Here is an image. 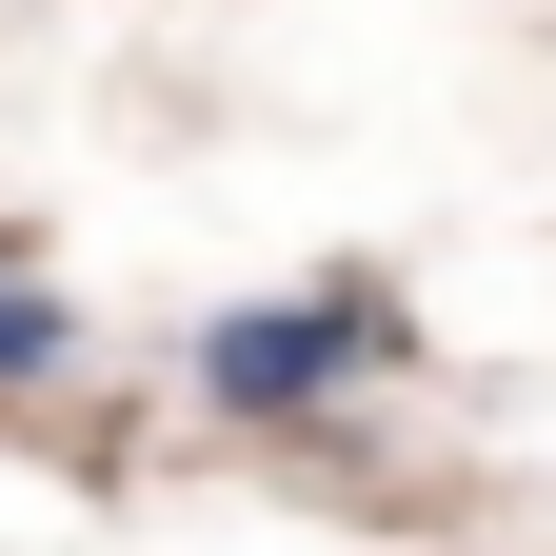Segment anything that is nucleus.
I'll return each mask as SVG.
<instances>
[{"label": "nucleus", "mask_w": 556, "mask_h": 556, "mask_svg": "<svg viewBox=\"0 0 556 556\" xmlns=\"http://www.w3.org/2000/svg\"><path fill=\"white\" fill-rule=\"evenodd\" d=\"M378 338H397V318H378V278H318V299H258V318L199 338V397H219V417H299V397L358 378Z\"/></svg>", "instance_id": "f257e3e1"}, {"label": "nucleus", "mask_w": 556, "mask_h": 556, "mask_svg": "<svg viewBox=\"0 0 556 556\" xmlns=\"http://www.w3.org/2000/svg\"><path fill=\"white\" fill-rule=\"evenodd\" d=\"M60 358V299H40V278H0V378H40Z\"/></svg>", "instance_id": "f03ea898"}]
</instances>
